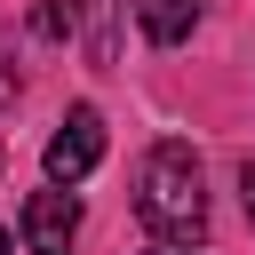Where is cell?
<instances>
[{
  "label": "cell",
  "instance_id": "obj_9",
  "mask_svg": "<svg viewBox=\"0 0 255 255\" xmlns=\"http://www.w3.org/2000/svg\"><path fill=\"white\" fill-rule=\"evenodd\" d=\"M0 255H8V231H0Z\"/></svg>",
  "mask_w": 255,
  "mask_h": 255
},
{
  "label": "cell",
  "instance_id": "obj_1",
  "mask_svg": "<svg viewBox=\"0 0 255 255\" xmlns=\"http://www.w3.org/2000/svg\"><path fill=\"white\" fill-rule=\"evenodd\" d=\"M135 215L151 239H199L207 223V175H199V151L191 143H151L143 167H135Z\"/></svg>",
  "mask_w": 255,
  "mask_h": 255
},
{
  "label": "cell",
  "instance_id": "obj_8",
  "mask_svg": "<svg viewBox=\"0 0 255 255\" xmlns=\"http://www.w3.org/2000/svg\"><path fill=\"white\" fill-rule=\"evenodd\" d=\"M239 199H247V215H255V159L239 167Z\"/></svg>",
  "mask_w": 255,
  "mask_h": 255
},
{
  "label": "cell",
  "instance_id": "obj_7",
  "mask_svg": "<svg viewBox=\"0 0 255 255\" xmlns=\"http://www.w3.org/2000/svg\"><path fill=\"white\" fill-rule=\"evenodd\" d=\"M8 104H16V64L0 56V112H8Z\"/></svg>",
  "mask_w": 255,
  "mask_h": 255
},
{
  "label": "cell",
  "instance_id": "obj_2",
  "mask_svg": "<svg viewBox=\"0 0 255 255\" xmlns=\"http://www.w3.org/2000/svg\"><path fill=\"white\" fill-rule=\"evenodd\" d=\"M96 159H104V112H96V104H72V112H64V128L48 135V183H64V191H72Z\"/></svg>",
  "mask_w": 255,
  "mask_h": 255
},
{
  "label": "cell",
  "instance_id": "obj_3",
  "mask_svg": "<svg viewBox=\"0 0 255 255\" xmlns=\"http://www.w3.org/2000/svg\"><path fill=\"white\" fill-rule=\"evenodd\" d=\"M24 239H32V255H72V239H80V199H72L64 183L32 191V199H24Z\"/></svg>",
  "mask_w": 255,
  "mask_h": 255
},
{
  "label": "cell",
  "instance_id": "obj_6",
  "mask_svg": "<svg viewBox=\"0 0 255 255\" xmlns=\"http://www.w3.org/2000/svg\"><path fill=\"white\" fill-rule=\"evenodd\" d=\"M32 32L40 40H72V0H40L32 8Z\"/></svg>",
  "mask_w": 255,
  "mask_h": 255
},
{
  "label": "cell",
  "instance_id": "obj_5",
  "mask_svg": "<svg viewBox=\"0 0 255 255\" xmlns=\"http://www.w3.org/2000/svg\"><path fill=\"white\" fill-rule=\"evenodd\" d=\"M112 16H120V0H72V32L88 40V56H96V64H112V56H120V24H112Z\"/></svg>",
  "mask_w": 255,
  "mask_h": 255
},
{
  "label": "cell",
  "instance_id": "obj_4",
  "mask_svg": "<svg viewBox=\"0 0 255 255\" xmlns=\"http://www.w3.org/2000/svg\"><path fill=\"white\" fill-rule=\"evenodd\" d=\"M135 32L151 48H183L199 32V0H135Z\"/></svg>",
  "mask_w": 255,
  "mask_h": 255
}]
</instances>
